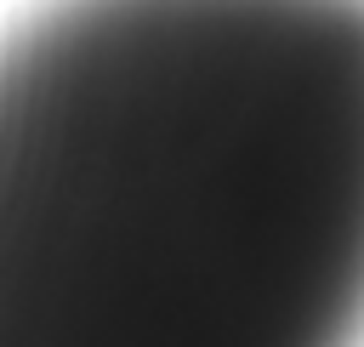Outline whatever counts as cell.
<instances>
[{
	"mask_svg": "<svg viewBox=\"0 0 364 347\" xmlns=\"http://www.w3.org/2000/svg\"><path fill=\"white\" fill-rule=\"evenodd\" d=\"M0 347H364V0L17 11Z\"/></svg>",
	"mask_w": 364,
	"mask_h": 347,
	"instance_id": "6da1fadb",
	"label": "cell"
}]
</instances>
